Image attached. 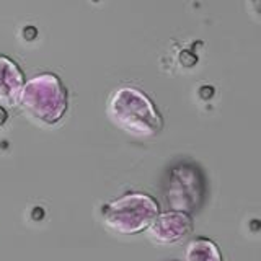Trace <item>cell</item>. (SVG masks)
Wrapping results in <instances>:
<instances>
[{
    "label": "cell",
    "instance_id": "1",
    "mask_svg": "<svg viewBox=\"0 0 261 261\" xmlns=\"http://www.w3.org/2000/svg\"><path fill=\"white\" fill-rule=\"evenodd\" d=\"M106 113L113 124L134 137H153L163 126L152 98L130 85L113 90L106 105Z\"/></svg>",
    "mask_w": 261,
    "mask_h": 261
},
{
    "label": "cell",
    "instance_id": "2",
    "mask_svg": "<svg viewBox=\"0 0 261 261\" xmlns=\"http://www.w3.org/2000/svg\"><path fill=\"white\" fill-rule=\"evenodd\" d=\"M18 105L33 119L56 124L67 111V88L56 73H38L24 82Z\"/></svg>",
    "mask_w": 261,
    "mask_h": 261
},
{
    "label": "cell",
    "instance_id": "3",
    "mask_svg": "<svg viewBox=\"0 0 261 261\" xmlns=\"http://www.w3.org/2000/svg\"><path fill=\"white\" fill-rule=\"evenodd\" d=\"M160 207L150 194L133 191L119 196L103 206V224L119 235H136L145 232Z\"/></svg>",
    "mask_w": 261,
    "mask_h": 261
},
{
    "label": "cell",
    "instance_id": "4",
    "mask_svg": "<svg viewBox=\"0 0 261 261\" xmlns=\"http://www.w3.org/2000/svg\"><path fill=\"white\" fill-rule=\"evenodd\" d=\"M193 219L183 211H167L159 212L153 222L147 228V237L159 245H170L181 240L191 232Z\"/></svg>",
    "mask_w": 261,
    "mask_h": 261
},
{
    "label": "cell",
    "instance_id": "5",
    "mask_svg": "<svg viewBox=\"0 0 261 261\" xmlns=\"http://www.w3.org/2000/svg\"><path fill=\"white\" fill-rule=\"evenodd\" d=\"M24 82V73L18 64L0 54V103L7 106L18 105Z\"/></svg>",
    "mask_w": 261,
    "mask_h": 261
},
{
    "label": "cell",
    "instance_id": "6",
    "mask_svg": "<svg viewBox=\"0 0 261 261\" xmlns=\"http://www.w3.org/2000/svg\"><path fill=\"white\" fill-rule=\"evenodd\" d=\"M185 261H224L217 243L209 239L198 237L185 248Z\"/></svg>",
    "mask_w": 261,
    "mask_h": 261
},
{
    "label": "cell",
    "instance_id": "7",
    "mask_svg": "<svg viewBox=\"0 0 261 261\" xmlns=\"http://www.w3.org/2000/svg\"><path fill=\"white\" fill-rule=\"evenodd\" d=\"M171 261H178V259H171Z\"/></svg>",
    "mask_w": 261,
    "mask_h": 261
}]
</instances>
